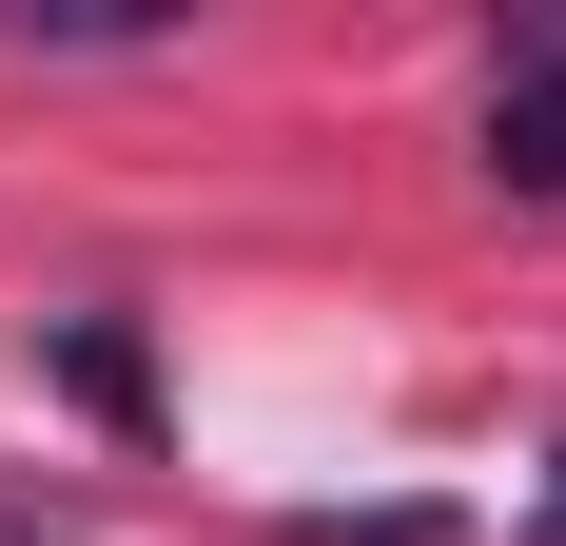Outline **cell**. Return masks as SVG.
Here are the masks:
<instances>
[{"mask_svg":"<svg viewBox=\"0 0 566 546\" xmlns=\"http://www.w3.org/2000/svg\"><path fill=\"white\" fill-rule=\"evenodd\" d=\"M489 176H509V196H566V59L489 78Z\"/></svg>","mask_w":566,"mask_h":546,"instance_id":"obj_1","label":"cell"}]
</instances>
